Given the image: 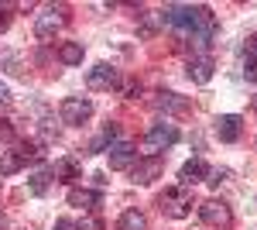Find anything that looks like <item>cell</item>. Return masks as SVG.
<instances>
[{
    "label": "cell",
    "instance_id": "1",
    "mask_svg": "<svg viewBox=\"0 0 257 230\" xmlns=\"http://www.w3.org/2000/svg\"><path fill=\"white\" fill-rule=\"evenodd\" d=\"M161 24H168L175 35H182L196 48H206L213 41V35H216V18L202 4H196V7L192 4H168L161 11Z\"/></svg>",
    "mask_w": 257,
    "mask_h": 230
},
{
    "label": "cell",
    "instance_id": "2",
    "mask_svg": "<svg viewBox=\"0 0 257 230\" xmlns=\"http://www.w3.org/2000/svg\"><path fill=\"white\" fill-rule=\"evenodd\" d=\"M65 24H69V7L65 4H48L38 18H35V35L41 41H52Z\"/></svg>",
    "mask_w": 257,
    "mask_h": 230
},
{
    "label": "cell",
    "instance_id": "3",
    "mask_svg": "<svg viewBox=\"0 0 257 230\" xmlns=\"http://www.w3.org/2000/svg\"><path fill=\"white\" fill-rule=\"evenodd\" d=\"M41 151L35 148V144H14V148H0V175H14L21 172L28 162H38Z\"/></svg>",
    "mask_w": 257,
    "mask_h": 230
},
{
    "label": "cell",
    "instance_id": "4",
    "mask_svg": "<svg viewBox=\"0 0 257 230\" xmlns=\"http://www.w3.org/2000/svg\"><path fill=\"white\" fill-rule=\"evenodd\" d=\"M161 213H168L172 220H185L192 213V196H189V186H175V189H165L158 196Z\"/></svg>",
    "mask_w": 257,
    "mask_h": 230
},
{
    "label": "cell",
    "instance_id": "5",
    "mask_svg": "<svg viewBox=\"0 0 257 230\" xmlns=\"http://www.w3.org/2000/svg\"><path fill=\"white\" fill-rule=\"evenodd\" d=\"M59 117H62V124H69V127H82L93 117V103L86 96H65L59 107Z\"/></svg>",
    "mask_w": 257,
    "mask_h": 230
},
{
    "label": "cell",
    "instance_id": "6",
    "mask_svg": "<svg viewBox=\"0 0 257 230\" xmlns=\"http://www.w3.org/2000/svg\"><path fill=\"white\" fill-rule=\"evenodd\" d=\"M175 141H178V127L172 120H158V124L144 134V151L158 155V151H165V148H172Z\"/></svg>",
    "mask_w": 257,
    "mask_h": 230
},
{
    "label": "cell",
    "instance_id": "7",
    "mask_svg": "<svg viewBox=\"0 0 257 230\" xmlns=\"http://www.w3.org/2000/svg\"><path fill=\"white\" fill-rule=\"evenodd\" d=\"M199 216H202L206 227H213V230H230V223H233V213H230V206L223 199H206L199 206Z\"/></svg>",
    "mask_w": 257,
    "mask_h": 230
},
{
    "label": "cell",
    "instance_id": "8",
    "mask_svg": "<svg viewBox=\"0 0 257 230\" xmlns=\"http://www.w3.org/2000/svg\"><path fill=\"white\" fill-rule=\"evenodd\" d=\"M86 86H89L93 93H110V90L120 86V72L113 69V65L99 62V65H93V69L86 72Z\"/></svg>",
    "mask_w": 257,
    "mask_h": 230
},
{
    "label": "cell",
    "instance_id": "9",
    "mask_svg": "<svg viewBox=\"0 0 257 230\" xmlns=\"http://www.w3.org/2000/svg\"><path fill=\"white\" fill-rule=\"evenodd\" d=\"M161 172H165V162H161V155H148V158L134 162V169H131V179H134L138 186H148V182H155Z\"/></svg>",
    "mask_w": 257,
    "mask_h": 230
},
{
    "label": "cell",
    "instance_id": "10",
    "mask_svg": "<svg viewBox=\"0 0 257 230\" xmlns=\"http://www.w3.org/2000/svg\"><path fill=\"white\" fill-rule=\"evenodd\" d=\"M106 155H110V169H113V172L134 169V162H138V151H134L131 141H113V144L106 148Z\"/></svg>",
    "mask_w": 257,
    "mask_h": 230
},
{
    "label": "cell",
    "instance_id": "11",
    "mask_svg": "<svg viewBox=\"0 0 257 230\" xmlns=\"http://www.w3.org/2000/svg\"><path fill=\"white\" fill-rule=\"evenodd\" d=\"M151 103H155V110H161V114H175V117H182V114L192 110V103H189L185 96H178V93H158Z\"/></svg>",
    "mask_w": 257,
    "mask_h": 230
},
{
    "label": "cell",
    "instance_id": "12",
    "mask_svg": "<svg viewBox=\"0 0 257 230\" xmlns=\"http://www.w3.org/2000/svg\"><path fill=\"white\" fill-rule=\"evenodd\" d=\"M216 134H219V141L233 144V141H240V134H243V120H240L237 114H223L216 120Z\"/></svg>",
    "mask_w": 257,
    "mask_h": 230
},
{
    "label": "cell",
    "instance_id": "13",
    "mask_svg": "<svg viewBox=\"0 0 257 230\" xmlns=\"http://www.w3.org/2000/svg\"><path fill=\"white\" fill-rule=\"evenodd\" d=\"M189 79L199 83V86H206V83L213 79V58L209 55H192L189 58Z\"/></svg>",
    "mask_w": 257,
    "mask_h": 230
},
{
    "label": "cell",
    "instance_id": "14",
    "mask_svg": "<svg viewBox=\"0 0 257 230\" xmlns=\"http://www.w3.org/2000/svg\"><path fill=\"white\" fill-rule=\"evenodd\" d=\"M79 172H82L79 158H59V162L52 165V179H55V182H76Z\"/></svg>",
    "mask_w": 257,
    "mask_h": 230
},
{
    "label": "cell",
    "instance_id": "15",
    "mask_svg": "<svg viewBox=\"0 0 257 230\" xmlns=\"http://www.w3.org/2000/svg\"><path fill=\"white\" fill-rule=\"evenodd\" d=\"M178 175H182V186H196V182H202V179L209 175V165H206L202 158H189Z\"/></svg>",
    "mask_w": 257,
    "mask_h": 230
},
{
    "label": "cell",
    "instance_id": "16",
    "mask_svg": "<svg viewBox=\"0 0 257 230\" xmlns=\"http://www.w3.org/2000/svg\"><path fill=\"white\" fill-rule=\"evenodd\" d=\"M103 203V196L93 189H69V206H79V210H96Z\"/></svg>",
    "mask_w": 257,
    "mask_h": 230
},
{
    "label": "cell",
    "instance_id": "17",
    "mask_svg": "<svg viewBox=\"0 0 257 230\" xmlns=\"http://www.w3.org/2000/svg\"><path fill=\"white\" fill-rule=\"evenodd\" d=\"M243 76L257 83V35H250L243 45Z\"/></svg>",
    "mask_w": 257,
    "mask_h": 230
},
{
    "label": "cell",
    "instance_id": "18",
    "mask_svg": "<svg viewBox=\"0 0 257 230\" xmlns=\"http://www.w3.org/2000/svg\"><path fill=\"white\" fill-rule=\"evenodd\" d=\"M117 230H148V216H144L141 210H127V213H120Z\"/></svg>",
    "mask_w": 257,
    "mask_h": 230
},
{
    "label": "cell",
    "instance_id": "19",
    "mask_svg": "<svg viewBox=\"0 0 257 230\" xmlns=\"http://www.w3.org/2000/svg\"><path fill=\"white\" fill-rule=\"evenodd\" d=\"M59 62L62 65H79L82 62V45L79 41H62L59 45Z\"/></svg>",
    "mask_w": 257,
    "mask_h": 230
},
{
    "label": "cell",
    "instance_id": "20",
    "mask_svg": "<svg viewBox=\"0 0 257 230\" xmlns=\"http://www.w3.org/2000/svg\"><path fill=\"white\" fill-rule=\"evenodd\" d=\"M113 137H117V124H106V127H103V134L93 137L89 155H96V151H103V148H110V144H113Z\"/></svg>",
    "mask_w": 257,
    "mask_h": 230
},
{
    "label": "cell",
    "instance_id": "21",
    "mask_svg": "<svg viewBox=\"0 0 257 230\" xmlns=\"http://www.w3.org/2000/svg\"><path fill=\"white\" fill-rule=\"evenodd\" d=\"M48 186H52V172H35L28 189L35 192V196H45V192H48Z\"/></svg>",
    "mask_w": 257,
    "mask_h": 230
},
{
    "label": "cell",
    "instance_id": "22",
    "mask_svg": "<svg viewBox=\"0 0 257 230\" xmlns=\"http://www.w3.org/2000/svg\"><path fill=\"white\" fill-rule=\"evenodd\" d=\"M72 230H103V220L99 216H82L79 223H72Z\"/></svg>",
    "mask_w": 257,
    "mask_h": 230
},
{
    "label": "cell",
    "instance_id": "23",
    "mask_svg": "<svg viewBox=\"0 0 257 230\" xmlns=\"http://www.w3.org/2000/svg\"><path fill=\"white\" fill-rule=\"evenodd\" d=\"M11 28V4H0V31Z\"/></svg>",
    "mask_w": 257,
    "mask_h": 230
},
{
    "label": "cell",
    "instance_id": "24",
    "mask_svg": "<svg viewBox=\"0 0 257 230\" xmlns=\"http://www.w3.org/2000/svg\"><path fill=\"white\" fill-rule=\"evenodd\" d=\"M123 96L134 100V96H138V83H123Z\"/></svg>",
    "mask_w": 257,
    "mask_h": 230
},
{
    "label": "cell",
    "instance_id": "25",
    "mask_svg": "<svg viewBox=\"0 0 257 230\" xmlns=\"http://www.w3.org/2000/svg\"><path fill=\"white\" fill-rule=\"evenodd\" d=\"M7 103H11V90H7V86H0V107H7Z\"/></svg>",
    "mask_w": 257,
    "mask_h": 230
},
{
    "label": "cell",
    "instance_id": "26",
    "mask_svg": "<svg viewBox=\"0 0 257 230\" xmlns=\"http://www.w3.org/2000/svg\"><path fill=\"white\" fill-rule=\"evenodd\" d=\"M0 230H7V220H4V216H0Z\"/></svg>",
    "mask_w": 257,
    "mask_h": 230
},
{
    "label": "cell",
    "instance_id": "27",
    "mask_svg": "<svg viewBox=\"0 0 257 230\" xmlns=\"http://www.w3.org/2000/svg\"><path fill=\"white\" fill-rule=\"evenodd\" d=\"M254 107H257V96H254Z\"/></svg>",
    "mask_w": 257,
    "mask_h": 230
}]
</instances>
